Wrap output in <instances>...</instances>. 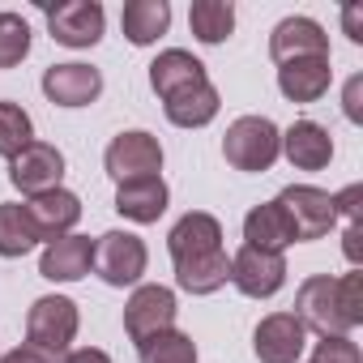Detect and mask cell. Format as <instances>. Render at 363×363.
Returning <instances> with one entry per match:
<instances>
[{
	"label": "cell",
	"mask_w": 363,
	"mask_h": 363,
	"mask_svg": "<svg viewBox=\"0 0 363 363\" xmlns=\"http://www.w3.org/2000/svg\"><path fill=\"white\" fill-rule=\"evenodd\" d=\"M223 154L235 171H269L282 154V133L269 116H240L223 137Z\"/></svg>",
	"instance_id": "obj_1"
},
{
	"label": "cell",
	"mask_w": 363,
	"mask_h": 363,
	"mask_svg": "<svg viewBox=\"0 0 363 363\" xmlns=\"http://www.w3.org/2000/svg\"><path fill=\"white\" fill-rule=\"evenodd\" d=\"M77 325H82V316H77V303L73 299L43 295L26 312V342L35 350L52 354V359H65L69 346H73V337H77Z\"/></svg>",
	"instance_id": "obj_2"
},
{
	"label": "cell",
	"mask_w": 363,
	"mask_h": 363,
	"mask_svg": "<svg viewBox=\"0 0 363 363\" xmlns=\"http://www.w3.org/2000/svg\"><path fill=\"white\" fill-rule=\"evenodd\" d=\"M145 261L150 252L133 231H107L94 240V274L107 286H137L145 274Z\"/></svg>",
	"instance_id": "obj_3"
},
{
	"label": "cell",
	"mask_w": 363,
	"mask_h": 363,
	"mask_svg": "<svg viewBox=\"0 0 363 363\" xmlns=\"http://www.w3.org/2000/svg\"><path fill=\"white\" fill-rule=\"evenodd\" d=\"M103 167L116 184H128V179H145V175H158L162 171V145L154 133L145 128H133V133H120L111 137L107 154H103Z\"/></svg>",
	"instance_id": "obj_4"
},
{
	"label": "cell",
	"mask_w": 363,
	"mask_h": 363,
	"mask_svg": "<svg viewBox=\"0 0 363 363\" xmlns=\"http://www.w3.org/2000/svg\"><path fill=\"white\" fill-rule=\"evenodd\" d=\"M295 316H299L303 329H316L320 337H337V333L346 337L350 333V325L342 316V303H337V278H329V274H316L299 286Z\"/></svg>",
	"instance_id": "obj_5"
},
{
	"label": "cell",
	"mask_w": 363,
	"mask_h": 363,
	"mask_svg": "<svg viewBox=\"0 0 363 363\" xmlns=\"http://www.w3.org/2000/svg\"><path fill=\"white\" fill-rule=\"evenodd\" d=\"M278 206L286 210L291 227H295V240H320L333 231L337 223V210H333V197L325 189H312V184H291L278 193Z\"/></svg>",
	"instance_id": "obj_6"
},
{
	"label": "cell",
	"mask_w": 363,
	"mask_h": 363,
	"mask_svg": "<svg viewBox=\"0 0 363 363\" xmlns=\"http://www.w3.org/2000/svg\"><path fill=\"white\" fill-rule=\"evenodd\" d=\"M175 312L179 308H175V291L171 286H158V282L137 286L128 295V303H124V333L133 342H145V337H154L162 329H175Z\"/></svg>",
	"instance_id": "obj_7"
},
{
	"label": "cell",
	"mask_w": 363,
	"mask_h": 363,
	"mask_svg": "<svg viewBox=\"0 0 363 363\" xmlns=\"http://www.w3.org/2000/svg\"><path fill=\"white\" fill-rule=\"evenodd\" d=\"M231 282L248 299H269L286 286V261L282 252H261V248H240L231 257Z\"/></svg>",
	"instance_id": "obj_8"
},
{
	"label": "cell",
	"mask_w": 363,
	"mask_h": 363,
	"mask_svg": "<svg viewBox=\"0 0 363 363\" xmlns=\"http://www.w3.org/2000/svg\"><path fill=\"white\" fill-rule=\"evenodd\" d=\"M9 179H13V189L26 193V197L52 193L65 179V154L56 145H48V141H30L18 158H9Z\"/></svg>",
	"instance_id": "obj_9"
},
{
	"label": "cell",
	"mask_w": 363,
	"mask_h": 363,
	"mask_svg": "<svg viewBox=\"0 0 363 363\" xmlns=\"http://www.w3.org/2000/svg\"><path fill=\"white\" fill-rule=\"evenodd\" d=\"M107 13L99 0H65V5L48 9V30L65 48H94L103 39Z\"/></svg>",
	"instance_id": "obj_10"
},
{
	"label": "cell",
	"mask_w": 363,
	"mask_h": 363,
	"mask_svg": "<svg viewBox=\"0 0 363 363\" xmlns=\"http://www.w3.org/2000/svg\"><path fill=\"white\" fill-rule=\"evenodd\" d=\"M22 210H26V218H30L35 240H48V244L73 235V227H77V218H82V201H77V193H69V189L39 193V197H30Z\"/></svg>",
	"instance_id": "obj_11"
},
{
	"label": "cell",
	"mask_w": 363,
	"mask_h": 363,
	"mask_svg": "<svg viewBox=\"0 0 363 363\" xmlns=\"http://www.w3.org/2000/svg\"><path fill=\"white\" fill-rule=\"evenodd\" d=\"M303 346H308V329L299 325L295 312H269L252 333V350L261 363H299Z\"/></svg>",
	"instance_id": "obj_12"
},
{
	"label": "cell",
	"mask_w": 363,
	"mask_h": 363,
	"mask_svg": "<svg viewBox=\"0 0 363 363\" xmlns=\"http://www.w3.org/2000/svg\"><path fill=\"white\" fill-rule=\"evenodd\" d=\"M269 56L274 65H291V60H312V56H329V35L320 22L312 18H282L269 35Z\"/></svg>",
	"instance_id": "obj_13"
},
{
	"label": "cell",
	"mask_w": 363,
	"mask_h": 363,
	"mask_svg": "<svg viewBox=\"0 0 363 363\" xmlns=\"http://www.w3.org/2000/svg\"><path fill=\"white\" fill-rule=\"evenodd\" d=\"M43 94L56 107H90L103 94V73L90 65H52L43 73Z\"/></svg>",
	"instance_id": "obj_14"
},
{
	"label": "cell",
	"mask_w": 363,
	"mask_h": 363,
	"mask_svg": "<svg viewBox=\"0 0 363 363\" xmlns=\"http://www.w3.org/2000/svg\"><path fill=\"white\" fill-rule=\"evenodd\" d=\"M90 269H94V240L90 235H65V240L48 244L39 257V274L48 282H82Z\"/></svg>",
	"instance_id": "obj_15"
},
{
	"label": "cell",
	"mask_w": 363,
	"mask_h": 363,
	"mask_svg": "<svg viewBox=\"0 0 363 363\" xmlns=\"http://www.w3.org/2000/svg\"><path fill=\"white\" fill-rule=\"evenodd\" d=\"M282 154L295 171H320L333 158V137L329 128H320L316 120H295L282 133Z\"/></svg>",
	"instance_id": "obj_16"
},
{
	"label": "cell",
	"mask_w": 363,
	"mask_h": 363,
	"mask_svg": "<svg viewBox=\"0 0 363 363\" xmlns=\"http://www.w3.org/2000/svg\"><path fill=\"white\" fill-rule=\"evenodd\" d=\"M201 82H210L206 77V65L193 52H184V48H167L150 65V86H154L158 99H171V94L189 90V86H201Z\"/></svg>",
	"instance_id": "obj_17"
},
{
	"label": "cell",
	"mask_w": 363,
	"mask_h": 363,
	"mask_svg": "<svg viewBox=\"0 0 363 363\" xmlns=\"http://www.w3.org/2000/svg\"><path fill=\"white\" fill-rule=\"evenodd\" d=\"M231 282V257L223 248L197 252V257H179L175 261V286L189 295H214Z\"/></svg>",
	"instance_id": "obj_18"
},
{
	"label": "cell",
	"mask_w": 363,
	"mask_h": 363,
	"mask_svg": "<svg viewBox=\"0 0 363 363\" xmlns=\"http://www.w3.org/2000/svg\"><path fill=\"white\" fill-rule=\"evenodd\" d=\"M167 197H171V193H167V184H162V175H145V179H128V184L116 189V210H120L128 223L150 227V223L162 218Z\"/></svg>",
	"instance_id": "obj_19"
},
{
	"label": "cell",
	"mask_w": 363,
	"mask_h": 363,
	"mask_svg": "<svg viewBox=\"0 0 363 363\" xmlns=\"http://www.w3.org/2000/svg\"><path fill=\"white\" fill-rule=\"evenodd\" d=\"M244 240H248V248H261V252H282V248L299 244L295 227H291V218H286V210L278 201L252 206L244 214Z\"/></svg>",
	"instance_id": "obj_20"
},
{
	"label": "cell",
	"mask_w": 363,
	"mask_h": 363,
	"mask_svg": "<svg viewBox=\"0 0 363 363\" xmlns=\"http://www.w3.org/2000/svg\"><path fill=\"white\" fill-rule=\"evenodd\" d=\"M214 248H223V223H218L214 214H201V210L184 214V218L171 227V235H167L171 261H179V257H197V252H214Z\"/></svg>",
	"instance_id": "obj_21"
},
{
	"label": "cell",
	"mask_w": 363,
	"mask_h": 363,
	"mask_svg": "<svg viewBox=\"0 0 363 363\" xmlns=\"http://www.w3.org/2000/svg\"><path fill=\"white\" fill-rule=\"evenodd\" d=\"M333 82V69H329V56H312V60H291V65H278V90L291 99V103H316Z\"/></svg>",
	"instance_id": "obj_22"
},
{
	"label": "cell",
	"mask_w": 363,
	"mask_h": 363,
	"mask_svg": "<svg viewBox=\"0 0 363 363\" xmlns=\"http://www.w3.org/2000/svg\"><path fill=\"white\" fill-rule=\"evenodd\" d=\"M218 107H223V103H218V90H214L210 82L189 86V90L162 99V111H167V120H171L175 128H206V124L218 116Z\"/></svg>",
	"instance_id": "obj_23"
},
{
	"label": "cell",
	"mask_w": 363,
	"mask_h": 363,
	"mask_svg": "<svg viewBox=\"0 0 363 363\" xmlns=\"http://www.w3.org/2000/svg\"><path fill=\"white\" fill-rule=\"evenodd\" d=\"M120 26H124V39L133 48H150L158 35H167L171 5H167V0H128L124 13H120Z\"/></svg>",
	"instance_id": "obj_24"
},
{
	"label": "cell",
	"mask_w": 363,
	"mask_h": 363,
	"mask_svg": "<svg viewBox=\"0 0 363 363\" xmlns=\"http://www.w3.org/2000/svg\"><path fill=\"white\" fill-rule=\"evenodd\" d=\"M189 26L201 43H223L231 30H235V9L231 0H197V5L189 9Z\"/></svg>",
	"instance_id": "obj_25"
},
{
	"label": "cell",
	"mask_w": 363,
	"mask_h": 363,
	"mask_svg": "<svg viewBox=\"0 0 363 363\" xmlns=\"http://www.w3.org/2000/svg\"><path fill=\"white\" fill-rule=\"evenodd\" d=\"M137 359L141 363H197V342L179 329H162V333L137 342Z\"/></svg>",
	"instance_id": "obj_26"
},
{
	"label": "cell",
	"mask_w": 363,
	"mask_h": 363,
	"mask_svg": "<svg viewBox=\"0 0 363 363\" xmlns=\"http://www.w3.org/2000/svg\"><path fill=\"white\" fill-rule=\"evenodd\" d=\"M35 141V124L22 103L0 99V158H18Z\"/></svg>",
	"instance_id": "obj_27"
},
{
	"label": "cell",
	"mask_w": 363,
	"mask_h": 363,
	"mask_svg": "<svg viewBox=\"0 0 363 363\" xmlns=\"http://www.w3.org/2000/svg\"><path fill=\"white\" fill-rule=\"evenodd\" d=\"M35 244H39V240H35V231H30L26 210L13 206V201H9V206H0V257H5V261L26 257Z\"/></svg>",
	"instance_id": "obj_28"
},
{
	"label": "cell",
	"mask_w": 363,
	"mask_h": 363,
	"mask_svg": "<svg viewBox=\"0 0 363 363\" xmlns=\"http://www.w3.org/2000/svg\"><path fill=\"white\" fill-rule=\"evenodd\" d=\"M30 56V22L22 13H0V69H18Z\"/></svg>",
	"instance_id": "obj_29"
},
{
	"label": "cell",
	"mask_w": 363,
	"mask_h": 363,
	"mask_svg": "<svg viewBox=\"0 0 363 363\" xmlns=\"http://www.w3.org/2000/svg\"><path fill=\"white\" fill-rule=\"evenodd\" d=\"M337 303H342V316H346L350 329L363 325V274L359 269H350V274L337 278Z\"/></svg>",
	"instance_id": "obj_30"
},
{
	"label": "cell",
	"mask_w": 363,
	"mask_h": 363,
	"mask_svg": "<svg viewBox=\"0 0 363 363\" xmlns=\"http://www.w3.org/2000/svg\"><path fill=\"white\" fill-rule=\"evenodd\" d=\"M308 363H363V354H359V346L350 337L337 333V337H320Z\"/></svg>",
	"instance_id": "obj_31"
},
{
	"label": "cell",
	"mask_w": 363,
	"mask_h": 363,
	"mask_svg": "<svg viewBox=\"0 0 363 363\" xmlns=\"http://www.w3.org/2000/svg\"><path fill=\"white\" fill-rule=\"evenodd\" d=\"M359 94H363V77H350V82H346V103H342V107H346V120H354V124L363 120V103H359Z\"/></svg>",
	"instance_id": "obj_32"
},
{
	"label": "cell",
	"mask_w": 363,
	"mask_h": 363,
	"mask_svg": "<svg viewBox=\"0 0 363 363\" xmlns=\"http://www.w3.org/2000/svg\"><path fill=\"white\" fill-rule=\"evenodd\" d=\"M0 363H60V359H52V354H43V350H35L30 342L26 346H18V350H9Z\"/></svg>",
	"instance_id": "obj_33"
},
{
	"label": "cell",
	"mask_w": 363,
	"mask_h": 363,
	"mask_svg": "<svg viewBox=\"0 0 363 363\" xmlns=\"http://www.w3.org/2000/svg\"><path fill=\"white\" fill-rule=\"evenodd\" d=\"M60 363H111V354L99 350V346H82V350H69Z\"/></svg>",
	"instance_id": "obj_34"
},
{
	"label": "cell",
	"mask_w": 363,
	"mask_h": 363,
	"mask_svg": "<svg viewBox=\"0 0 363 363\" xmlns=\"http://www.w3.org/2000/svg\"><path fill=\"white\" fill-rule=\"evenodd\" d=\"M342 240H346V244H342V248H346V261L359 265V223H346V235H342Z\"/></svg>",
	"instance_id": "obj_35"
},
{
	"label": "cell",
	"mask_w": 363,
	"mask_h": 363,
	"mask_svg": "<svg viewBox=\"0 0 363 363\" xmlns=\"http://www.w3.org/2000/svg\"><path fill=\"white\" fill-rule=\"evenodd\" d=\"M342 18H346V35H350V39H354V43H363V26H359V9H354V5H350V9H346V13H342Z\"/></svg>",
	"instance_id": "obj_36"
}]
</instances>
